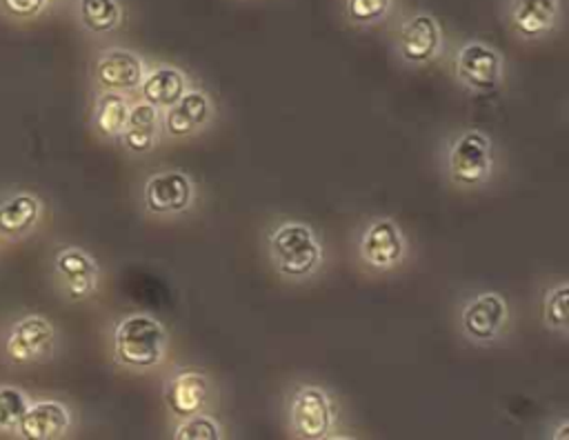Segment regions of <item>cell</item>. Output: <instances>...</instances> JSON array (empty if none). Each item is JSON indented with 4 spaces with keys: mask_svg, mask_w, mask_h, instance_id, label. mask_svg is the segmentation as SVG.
Returning a JSON list of instances; mask_svg holds the SVG:
<instances>
[{
    "mask_svg": "<svg viewBox=\"0 0 569 440\" xmlns=\"http://www.w3.org/2000/svg\"><path fill=\"white\" fill-rule=\"evenodd\" d=\"M267 258L276 276L291 284L313 280L327 262L322 238L298 218H280L267 231Z\"/></svg>",
    "mask_w": 569,
    "mask_h": 440,
    "instance_id": "6da1fadb",
    "label": "cell"
},
{
    "mask_svg": "<svg viewBox=\"0 0 569 440\" xmlns=\"http://www.w3.org/2000/svg\"><path fill=\"white\" fill-rule=\"evenodd\" d=\"M440 160L447 182L465 193L489 187L498 173V156L491 136L471 127L447 136Z\"/></svg>",
    "mask_w": 569,
    "mask_h": 440,
    "instance_id": "7a4b0ae2",
    "label": "cell"
},
{
    "mask_svg": "<svg viewBox=\"0 0 569 440\" xmlns=\"http://www.w3.org/2000/svg\"><path fill=\"white\" fill-rule=\"evenodd\" d=\"M169 353V329L147 311H133L113 327V360L129 371H153Z\"/></svg>",
    "mask_w": 569,
    "mask_h": 440,
    "instance_id": "3957f363",
    "label": "cell"
},
{
    "mask_svg": "<svg viewBox=\"0 0 569 440\" xmlns=\"http://www.w3.org/2000/svg\"><path fill=\"white\" fill-rule=\"evenodd\" d=\"M287 429L298 440L331 438L340 424V407L333 393L316 380L291 384L284 404Z\"/></svg>",
    "mask_w": 569,
    "mask_h": 440,
    "instance_id": "277c9868",
    "label": "cell"
},
{
    "mask_svg": "<svg viewBox=\"0 0 569 440\" xmlns=\"http://www.w3.org/2000/svg\"><path fill=\"white\" fill-rule=\"evenodd\" d=\"M200 204V184L178 167L151 171L140 189V207L144 216L158 222L180 220Z\"/></svg>",
    "mask_w": 569,
    "mask_h": 440,
    "instance_id": "5b68a950",
    "label": "cell"
},
{
    "mask_svg": "<svg viewBox=\"0 0 569 440\" xmlns=\"http://www.w3.org/2000/svg\"><path fill=\"white\" fill-rule=\"evenodd\" d=\"M507 298L493 289L471 291L456 307V331L471 347H493L509 331Z\"/></svg>",
    "mask_w": 569,
    "mask_h": 440,
    "instance_id": "8992f818",
    "label": "cell"
},
{
    "mask_svg": "<svg viewBox=\"0 0 569 440\" xmlns=\"http://www.w3.org/2000/svg\"><path fill=\"white\" fill-rule=\"evenodd\" d=\"M505 56L485 40L458 42L451 56V76L456 84L476 98L498 96L505 87Z\"/></svg>",
    "mask_w": 569,
    "mask_h": 440,
    "instance_id": "52a82bcc",
    "label": "cell"
},
{
    "mask_svg": "<svg viewBox=\"0 0 569 440\" xmlns=\"http://www.w3.org/2000/svg\"><path fill=\"white\" fill-rule=\"evenodd\" d=\"M358 260L371 273H393L411 258V242L391 216L369 218L358 236Z\"/></svg>",
    "mask_w": 569,
    "mask_h": 440,
    "instance_id": "ba28073f",
    "label": "cell"
},
{
    "mask_svg": "<svg viewBox=\"0 0 569 440\" xmlns=\"http://www.w3.org/2000/svg\"><path fill=\"white\" fill-rule=\"evenodd\" d=\"M393 51L409 69L433 64L445 53V31L440 20L427 9L409 11L396 29Z\"/></svg>",
    "mask_w": 569,
    "mask_h": 440,
    "instance_id": "9c48e42d",
    "label": "cell"
},
{
    "mask_svg": "<svg viewBox=\"0 0 569 440\" xmlns=\"http://www.w3.org/2000/svg\"><path fill=\"white\" fill-rule=\"evenodd\" d=\"M218 120V102L207 87L193 82L187 91L167 109L160 111L162 138L193 140L209 131Z\"/></svg>",
    "mask_w": 569,
    "mask_h": 440,
    "instance_id": "30bf717a",
    "label": "cell"
},
{
    "mask_svg": "<svg viewBox=\"0 0 569 440\" xmlns=\"http://www.w3.org/2000/svg\"><path fill=\"white\" fill-rule=\"evenodd\" d=\"M562 0H505L502 4V20L511 36L527 44L553 38L562 27Z\"/></svg>",
    "mask_w": 569,
    "mask_h": 440,
    "instance_id": "8fae6325",
    "label": "cell"
},
{
    "mask_svg": "<svg viewBox=\"0 0 569 440\" xmlns=\"http://www.w3.org/2000/svg\"><path fill=\"white\" fill-rule=\"evenodd\" d=\"M213 398V378L198 367H178L162 382V404L173 422L198 411H211Z\"/></svg>",
    "mask_w": 569,
    "mask_h": 440,
    "instance_id": "7c38bea8",
    "label": "cell"
},
{
    "mask_svg": "<svg viewBox=\"0 0 569 440\" xmlns=\"http://www.w3.org/2000/svg\"><path fill=\"white\" fill-rule=\"evenodd\" d=\"M147 64L149 62L133 49L109 47L98 56L93 73L104 91H120L129 96L138 91Z\"/></svg>",
    "mask_w": 569,
    "mask_h": 440,
    "instance_id": "4fadbf2b",
    "label": "cell"
},
{
    "mask_svg": "<svg viewBox=\"0 0 569 440\" xmlns=\"http://www.w3.org/2000/svg\"><path fill=\"white\" fill-rule=\"evenodd\" d=\"M189 84H191V76L182 67L158 60L147 64V71L136 93L140 96V100L162 111L171 107L187 91Z\"/></svg>",
    "mask_w": 569,
    "mask_h": 440,
    "instance_id": "5bb4252c",
    "label": "cell"
},
{
    "mask_svg": "<svg viewBox=\"0 0 569 440\" xmlns=\"http://www.w3.org/2000/svg\"><path fill=\"white\" fill-rule=\"evenodd\" d=\"M160 138H162L160 109H156L144 100L131 102L124 129L118 138L122 149L131 156H147L160 144Z\"/></svg>",
    "mask_w": 569,
    "mask_h": 440,
    "instance_id": "9a60e30c",
    "label": "cell"
},
{
    "mask_svg": "<svg viewBox=\"0 0 569 440\" xmlns=\"http://www.w3.org/2000/svg\"><path fill=\"white\" fill-rule=\"evenodd\" d=\"M56 271L71 300L91 296L100 280L98 262L80 247H64L56 253Z\"/></svg>",
    "mask_w": 569,
    "mask_h": 440,
    "instance_id": "2e32d148",
    "label": "cell"
},
{
    "mask_svg": "<svg viewBox=\"0 0 569 440\" xmlns=\"http://www.w3.org/2000/svg\"><path fill=\"white\" fill-rule=\"evenodd\" d=\"M53 324L44 316H27L13 327L7 340V353L16 362H31L49 356L53 351Z\"/></svg>",
    "mask_w": 569,
    "mask_h": 440,
    "instance_id": "e0dca14e",
    "label": "cell"
},
{
    "mask_svg": "<svg viewBox=\"0 0 569 440\" xmlns=\"http://www.w3.org/2000/svg\"><path fill=\"white\" fill-rule=\"evenodd\" d=\"M71 424V413L62 402L42 400L29 404L22 418L18 420V431L27 440H56L67 433Z\"/></svg>",
    "mask_w": 569,
    "mask_h": 440,
    "instance_id": "ac0fdd59",
    "label": "cell"
},
{
    "mask_svg": "<svg viewBox=\"0 0 569 440\" xmlns=\"http://www.w3.org/2000/svg\"><path fill=\"white\" fill-rule=\"evenodd\" d=\"M80 24L96 36H107L122 27L127 9L122 0H76Z\"/></svg>",
    "mask_w": 569,
    "mask_h": 440,
    "instance_id": "d6986e66",
    "label": "cell"
},
{
    "mask_svg": "<svg viewBox=\"0 0 569 440\" xmlns=\"http://www.w3.org/2000/svg\"><path fill=\"white\" fill-rule=\"evenodd\" d=\"M129 107H131V100L127 93L102 89V93L96 98V104H93V124L98 133L109 140H118L124 129Z\"/></svg>",
    "mask_w": 569,
    "mask_h": 440,
    "instance_id": "ffe728a7",
    "label": "cell"
},
{
    "mask_svg": "<svg viewBox=\"0 0 569 440\" xmlns=\"http://www.w3.org/2000/svg\"><path fill=\"white\" fill-rule=\"evenodd\" d=\"M567 302H569V284L562 278L551 282L542 293V304H540L542 324L549 333H556L560 338H567V331H569Z\"/></svg>",
    "mask_w": 569,
    "mask_h": 440,
    "instance_id": "44dd1931",
    "label": "cell"
},
{
    "mask_svg": "<svg viewBox=\"0 0 569 440\" xmlns=\"http://www.w3.org/2000/svg\"><path fill=\"white\" fill-rule=\"evenodd\" d=\"M40 216V202L31 193H18L0 204V231L7 236L22 233L36 224Z\"/></svg>",
    "mask_w": 569,
    "mask_h": 440,
    "instance_id": "7402d4cb",
    "label": "cell"
},
{
    "mask_svg": "<svg viewBox=\"0 0 569 440\" xmlns=\"http://www.w3.org/2000/svg\"><path fill=\"white\" fill-rule=\"evenodd\" d=\"M396 0H342V16L353 29H373L391 18Z\"/></svg>",
    "mask_w": 569,
    "mask_h": 440,
    "instance_id": "603a6c76",
    "label": "cell"
},
{
    "mask_svg": "<svg viewBox=\"0 0 569 440\" xmlns=\"http://www.w3.org/2000/svg\"><path fill=\"white\" fill-rule=\"evenodd\" d=\"M171 438L173 440H222L224 429H222V422L211 411H198L173 422Z\"/></svg>",
    "mask_w": 569,
    "mask_h": 440,
    "instance_id": "cb8c5ba5",
    "label": "cell"
},
{
    "mask_svg": "<svg viewBox=\"0 0 569 440\" xmlns=\"http://www.w3.org/2000/svg\"><path fill=\"white\" fill-rule=\"evenodd\" d=\"M27 407L29 402L22 391L13 387H0V429L16 427Z\"/></svg>",
    "mask_w": 569,
    "mask_h": 440,
    "instance_id": "d4e9b609",
    "label": "cell"
},
{
    "mask_svg": "<svg viewBox=\"0 0 569 440\" xmlns=\"http://www.w3.org/2000/svg\"><path fill=\"white\" fill-rule=\"evenodd\" d=\"M51 0H0V9L11 18H36Z\"/></svg>",
    "mask_w": 569,
    "mask_h": 440,
    "instance_id": "484cf974",
    "label": "cell"
},
{
    "mask_svg": "<svg viewBox=\"0 0 569 440\" xmlns=\"http://www.w3.org/2000/svg\"><path fill=\"white\" fill-rule=\"evenodd\" d=\"M567 436H569V422H567V418H560L558 429L551 431V438L553 440H567Z\"/></svg>",
    "mask_w": 569,
    "mask_h": 440,
    "instance_id": "4316f807",
    "label": "cell"
}]
</instances>
